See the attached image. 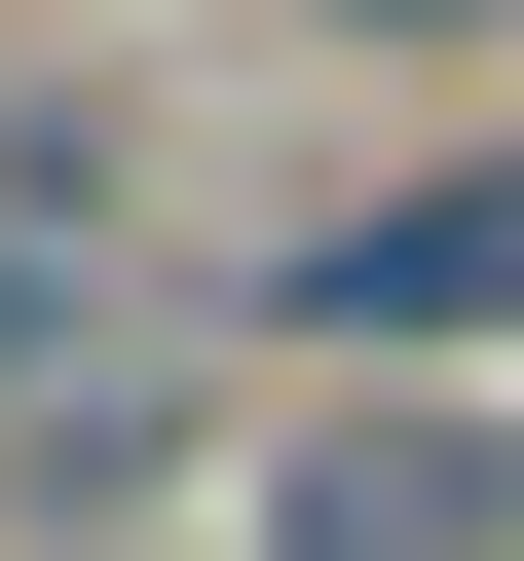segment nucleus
<instances>
[{
	"label": "nucleus",
	"instance_id": "obj_1",
	"mask_svg": "<svg viewBox=\"0 0 524 561\" xmlns=\"http://www.w3.org/2000/svg\"><path fill=\"white\" fill-rule=\"evenodd\" d=\"M262 300H300L338 375H487V337H524V150H412V187H338Z\"/></svg>",
	"mask_w": 524,
	"mask_h": 561
},
{
	"label": "nucleus",
	"instance_id": "obj_2",
	"mask_svg": "<svg viewBox=\"0 0 524 561\" xmlns=\"http://www.w3.org/2000/svg\"><path fill=\"white\" fill-rule=\"evenodd\" d=\"M262 561H524V449H487V412H449V375H412V412H375V375H338V412H300V449H262Z\"/></svg>",
	"mask_w": 524,
	"mask_h": 561
},
{
	"label": "nucleus",
	"instance_id": "obj_3",
	"mask_svg": "<svg viewBox=\"0 0 524 561\" xmlns=\"http://www.w3.org/2000/svg\"><path fill=\"white\" fill-rule=\"evenodd\" d=\"M300 38H338V76H487L524 0H300Z\"/></svg>",
	"mask_w": 524,
	"mask_h": 561
},
{
	"label": "nucleus",
	"instance_id": "obj_4",
	"mask_svg": "<svg viewBox=\"0 0 524 561\" xmlns=\"http://www.w3.org/2000/svg\"><path fill=\"white\" fill-rule=\"evenodd\" d=\"M38 412H76V300H38V225H0V449H38Z\"/></svg>",
	"mask_w": 524,
	"mask_h": 561
}]
</instances>
